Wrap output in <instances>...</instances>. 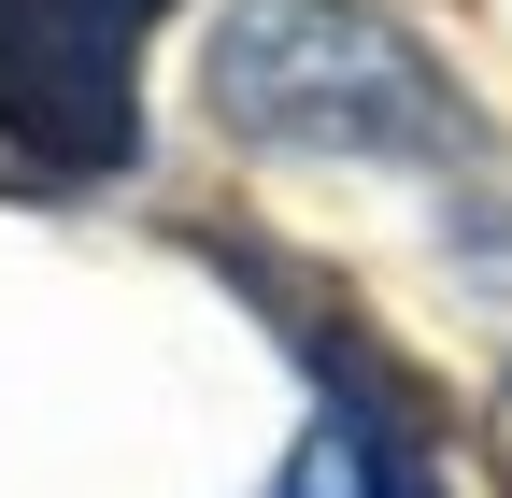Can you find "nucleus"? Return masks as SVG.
<instances>
[{
	"label": "nucleus",
	"instance_id": "f257e3e1",
	"mask_svg": "<svg viewBox=\"0 0 512 498\" xmlns=\"http://www.w3.org/2000/svg\"><path fill=\"white\" fill-rule=\"evenodd\" d=\"M200 100L256 157H356V171H456L470 157L456 72L370 0H228L200 43Z\"/></svg>",
	"mask_w": 512,
	"mask_h": 498
},
{
	"label": "nucleus",
	"instance_id": "20e7f679",
	"mask_svg": "<svg viewBox=\"0 0 512 498\" xmlns=\"http://www.w3.org/2000/svg\"><path fill=\"white\" fill-rule=\"evenodd\" d=\"M484 427H498V470H512V385H498V413H484Z\"/></svg>",
	"mask_w": 512,
	"mask_h": 498
},
{
	"label": "nucleus",
	"instance_id": "7ed1b4c3",
	"mask_svg": "<svg viewBox=\"0 0 512 498\" xmlns=\"http://www.w3.org/2000/svg\"><path fill=\"white\" fill-rule=\"evenodd\" d=\"M271 498H441V456H427V427H413V399L384 370L313 342V427L285 442Z\"/></svg>",
	"mask_w": 512,
	"mask_h": 498
},
{
	"label": "nucleus",
	"instance_id": "f03ea898",
	"mask_svg": "<svg viewBox=\"0 0 512 498\" xmlns=\"http://www.w3.org/2000/svg\"><path fill=\"white\" fill-rule=\"evenodd\" d=\"M171 0H0V157L100 185L143 157V29Z\"/></svg>",
	"mask_w": 512,
	"mask_h": 498
}]
</instances>
